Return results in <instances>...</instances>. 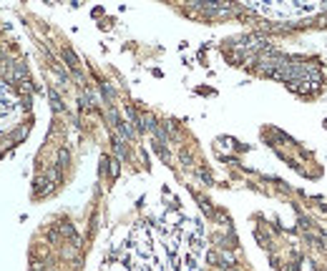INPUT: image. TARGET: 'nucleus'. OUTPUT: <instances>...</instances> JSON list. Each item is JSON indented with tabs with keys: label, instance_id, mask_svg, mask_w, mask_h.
I'll return each mask as SVG.
<instances>
[{
	"label": "nucleus",
	"instance_id": "1",
	"mask_svg": "<svg viewBox=\"0 0 327 271\" xmlns=\"http://www.w3.org/2000/svg\"><path fill=\"white\" fill-rule=\"evenodd\" d=\"M68 161H71L68 148H65V146H63V148H58V163H55V166H58V168H65V166H68Z\"/></svg>",
	"mask_w": 327,
	"mask_h": 271
},
{
	"label": "nucleus",
	"instance_id": "2",
	"mask_svg": "<svg viewBox=\"0 0 327 271\" xmlns=\"http://www.w3.org/2000/svg\"><path fill=\"white\" fill-rule=\"evenodd\" d=\"M63 58L68 60V65H71V68H78V58L73 55V50H68V48H65V50H63Z\"/></svg>",
	"mask_w": 327,
	"mask_h": 271
}]
</instances>
